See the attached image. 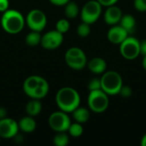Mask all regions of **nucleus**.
<instances>
[{
    "mask_svg": "<svg viewBox=\"0 0 146 146\" xmlns=\"http://www.w3.org/2000/svg\"><path fill=\"white\" fill-rule=\"evenodd\" d=\"M133 5L137 11L139 12L146 11V0H134Z\"/></svg>",
    "mask_w": 146,
    "mask_h": 146,
    "instance_id": "obj_29",
    "label": "nucleus"
},
{
    "mask_svg": "<svg viewBox=\"0 0 146 146\" xmlns=\"http://www.w3.org/2000/svg\"><path fill=\"white\" fill-rule=\"evenodd\" d=\"M39 77L40 76H38V75H31V76L27 77L23 82V86H22L23 92L30 98H33V97L34 95V92H35L38 84Z\"/></svg>",
    "mask_w": 146,
    "mask_h": 146,
    "instance_id": "obj_15",
    "label": "nucleus"
},
{
    "mask_svg": "<svg viewBox=\"0 0 146 146\" xmlns=\"http://www.w3.org/2000/svg\"><path fill=\"white\" fill-rule=\"evenodd\" d=\"M140 144H141V145L142 146H146V134H145V135H144V137L142 138Z\"/></svg>",
    "mask_w": 146,
    "mask_h": 146,
    "instance_id": "obj_35",
    "label": "nucleus"
},
{
    "mask_svg": "<svg viewBox=\"0 0 146 146\" xmlns=\"http://www.w3.org/2000/svg\"><path fill=\"white\" fill-rule=\"evenodd\" d=\"M66 64L74 70H81L87 64V57L83 50L79 47H71L64 56Z\"/></svg>",
    "mask_w": 146,
    "mask_h": 146,
    "instance_id": "obj_5",
    "label": "nucleus"
},
{
    "mask_svg": "<svg viewBox=\"0 0 146 146\" xmlns=\"http://www.w3.org/2000/svg\"><path fill=\"white\" fill-rule=\"evenodd\" d=\"M88 89L89 91H96L102 90L101 89V80L100 78H93L88 82Z\"/></svg>",
    "mask_w": 146,
    "mask_h": 146,
    "instance_id": "obj_27",
    "label": "nucleus"
},
{
    "mask_svg": "<svg viewBox=\"0 0 146 146\" xmlns=\"http://www.w3.org/2000/svg\"><path fill=\"white\" fill-rule=\"evenodd\" d=\"M87 104L90 110L94 113L100 114L104 112L110 104L109 95L106 94L103 90L90 91Z\"/></svg>",
    "mask_w": 146,
    "mask_h": 146,
    "instance_id": "obj_4",
    "label": "nucleus"
},
{
    "mask_svg": "<svg viewBox=\"0 0 146 146\" xmlns=\"http://www.w3.org/2000/svg\"><path fill=\"white\" fill-rule=\"evenodd\" d=\"M142 65H143V68H144V69H145V70L146 71V56H144V57H143Z\"/></svg>",
    "mask_w": 146,
    "mask_h": 146,
    "instance_id": "obj_36",
    "label": "nucleus"
},
{
    "mask_svg": "<svg viewBox=\"0 0 146 146\" xmlns=\"http://www.w3.org/2000/svg\"><path fill=\"white\" fill-rule=\"evenodd\" d=\"M88 69L95 74H103L107 68V62L102 57H94L87 62Z\"/></svg>",
    "mask_w": 146,
    "mask_h": 146,
    "instance_id": "obj_14",
    "label": "nucleus"
},
{
    "mask_svg": "<svg viewBox=\"0 0 146 146\" xmlns=\"http://www.w3.org/2000/svg\"><path fill=\"white\" fill-rule=\"evenodd\" d=\"M69 143V136L66 132H59L53 138V144L56 146H67Z\"/></svg>",
    "mask_w": 146,
    "mask_h": 146,
    "instance_id": "obj_23",
    "label": "nucleus"
},
{
    "mask_svg": "<svg viewBox=\"0 0 146 146\" xmlns=\"http://www.w3.org/2000/svg\"><path fill=\"white\" fill-rule=\"evenodd\" d=\"M18 127H19V130H21V132L26 133H31L35 131L37 123L33 116L27 115L22 117L18 121Z\"/></svg>",
    "mask_w": 146,
    "mask_h": 146,
    "instance_id": "obj_16",
    "label": "nucleus"
},
{
    "mask_svg": "<svg viewBox=\"0 0 146 146\" xmlns=\"http://www.w3.org/2000/svg\"><path fill=\"white\" fill-rule=\"evenodd\" d=\"M26 21L21 12L16 9H7L1 17V26L4 32L9 34H17L22 31Z\"/></svg>",
    "mask_w": 146,
    "mask_h": 146,
    "instance_id": "obj_2",
    "label": "nucleus"
},
{
    "mask_svg": "<svg viewBox=\"0 0 146 146\" xmlns=\"http://www.w3.org/2000/svg\"><path fill=\"white\" fill-rule=\"evenodd\" d=\"M26 113L27 115L30 116H37L41 113L42 110V103L40 99H36V98H31L30 101L27 102L25 107Z\"/></svg>",
    "mask_w": 146,
    "mask_h": 146,
    "instance_id": "obj_17",
    "label": "nucleus"
},
{
    "mask_svg": "<svg viewBox=\"0 0 146 146\" xmlns=\"http://www.w3.org/2000/svg\"><path fill=\"white\" fill-rule=\"evenodd\" d=\"M139 47H140V55L143 56H146V39L142 40L139 43Z\"/></svg>",
    "mask_w": 146,
    "mask_h": 146,
    "instance_id": "obj_33",
    "label": "nucleus"
},
{
    "mask_svg": "<svg viewBox=\"0 0 146 146\" xmlns=\"http://www.w3.org/2000/svg\"><path fill=\"white\" fill-rule=\"evenodd\" d=\"M0 139H1V138H0Z\"/></svg>",
    "mask_w": 146,
    "mask_h": 146,
    "instance_id": "obj_37",
    "label": "nucleus"
},
{
    "mask_svg": "<svg viewBox=\"0 0 146 146\" xmlns=\"http://www.w3.org/2000/svg\"><path fill=\"white\" fill-rule=\"evenodd\" d=\"M73 118L76 122H79L80 124L86 123L90 119V111L86 108L84 107H78L72 112Z\"/></svg>",
    "mask_w": 146,
    "mask_h": 146,
    "instance_id": "obj_19",
    "label": "nucleus"
},
{
    "mask_svg": "<svg viewBox=\"0 0 146 146\" xmlns=\"http://www.w3.org/2000/svg\"><path fill=\"white\" fill-rule=\"evenodd\" d=\"M26 24L31 31L42 32L47 24V17L45 14L38 9H32L28 12L26 18Z\"/></svg>",
    "mask_w": 146,
    "mask_h": 146,
    "instance_id": "obj_7",
    "label": "nucleus"
},
{
    "mask_svg": "<svg viewBox=\"0 0 146 146\" xmlns=\"http://www.w3.org/2000/svg\"><path fill=\"white\" fill-rule=\"evenodd\" d=\"M9 0H0V12L3 13L7 9H9Z\"/></svg>",
    "mask_w": 146,
    "mask_h": 146,
    "instance_id": "obj_31",
    "label": "nucleus"
},
{
    "mask_svg": "<svg viewBox=\"0 0 146 146\" xmlns=\"http://www.w3.org/2000/svg\"><path fill=\"white\" fill-rule=\"evenodd\" d=\"M56 103L60 110L72 113L80 104V96L73 87L65 86L59 89L56 95Z\"/></svg>",
    "mask_w": 146,
    "mask_h": 146,
    "instance_id": "obj_1",
    "label": "nucleus"
},
{
    "mask_svg": "<svg viewBox=\"0 0 146 146\" xmlns=\"http://www.w3.org/2000/svg\"><path fill=\"white\" fill-rule=\"evenodd\" d=\"M68 134L74 138H78L80 137L83 134L84 132V128L82 127V124L79 123V122H74V123H71L69 127H68Z\"/></svg>",
    "mask_w": 146,
    "mask_h": 146,
    "instance_id": "obj_24",
    "label": "nucleus"
},
{
    "mask_svg": "<svg viewBox=\"0 0 146 146\" xmlns=\"http://www.w3.org/2000/svg\"><path fill=\"white\" fill-rule=\"evenodd\" d=\"M7 117V110L3 107H0V120Z\"/></svg>",
    "mask_w": 146,
    "mask_h": 146,
    "instance_id": "obj_34",
    "label": "nucleus"
},
{
    "mask_svg": "<svg viewBox=\"0 0 146 146\" xmlns=\"http://www.w3.org/2000/svg\"><path fill=\"white\" fill-rule=\"evenodd\" d=\"M49 1L53 5H56V6H64L70 0H49Z\"/></svg>",
    "mask_w": 146,
    "mask_h": 146,
    "instance_id": "obj_32",
    "label": "nucleus"
},
{
    "mask_svg": "<svg viewBox=\"0 0 146 146\" xmlns=\"http://www.w3.org/2000/svg\"><path fill=\"white\" fill-rule=\"evenodd\" d=\"M19 132L18 122L14 119L5 117L0 120V138L13 139Z\"/></svg>",
    "mask_w": 146,
    "mask_h": 146,
    "instance_id": "obj_11",
    "label": "nucleus"
},
{
    "mask_svg": "<svg viewBox=\"0 0 146 146\" xmlns=\"http://www.w3.org/2000/svg\"><path fill=\"white\" fill-rule=\"evenodd\" d=\"M119 23L129 34L133 33L136 27V20L130 14L123 15Z\"/></svg>",
    "mask_w": 146,
    "mask_h": 146,
    "instance_id": "obj_20",
    "label": "nucleus"
},
{
    "mask_svg": "<svg viewBox=\"0 0 146 146\" xmlns=\"http://www.w3.org/2000/svg\"><path fill=\"white\" fill-rule=\"evenodd\" d=\"M91 33V25L86 22L80 23L77 27V34L80 38H86Z\"/></svg>",
    "mask_w": 146,
    "mask_h": 146,
    "instance_id": "obj_26",
    "label": "nucleus"
},
{
    "mask_svg": "<svg viewBox=\"0 0 146 146\" xmlns=\"http://www.w3.org/2000/svg\"><path fill=\"white\" fill-rule=\"evenodd\" d=\"M70 28V23L68 19H60L57 21L56 24V30L59 33L64 34L66 33Z\"/></svg>",
    "mask_w": 146,
    "mask_h": 146,
    "instance_id": "obj_25",
    "label": "nucleus"
},
{
    "mask_svg": "<svg viewBox=\"0 0 146 146\" xmlns=\"http://www.w3.org/2000/svg\"><path fill=\"white\" fill-rule=\"evenodd\" d=\"M50 127L56 133L59 132H68L70 126L71 120L68 113L59 110L53 112L48 119Z\"/></svg>",
    "mask_w": 146,
    "mask_h": 146,
    "instance_id": "obj_8",
    "label": "nucleus"
},
{
    "mask_svg": "<svg viewBox=\"0 0 146 146\" xmlns=\"http://www.w3.org/2000/svg\"><path fill=\"white\" fill-rule=\"evenodd\" d=\"M101 80V89L109 96L118 95L123 85V80L121 74L114 70L105 71Z\"/></svg>",
    "mask_w": 146,
    "mask_h": 146,
    "instance_id": "obj_3",
    "label": "nucleus"
},
{
    "mask_svg": "<svg viewBox=\"0 0 146 146\" xmlns=\"http://www.w3.org/2000/svg\"><path fill=\"white\" fill-rule=\"evenodd\" d=\"M64 6H65L64 14L68 19H74L79 15L80 9L79 8V5L75 2L70 0Z\"/></svg>",
    "mask_w": 146,
    "mask_h": 146,
    "instance_id": "obj_21",
    "label": "nucleus"
},
{
    "mask_svg": "<svg viewBox=\"0 0 146 146\" xmlns=\"http://www.w3.org/2000/svg\"><path fill=\"white\" fill-rule=\"evenodd\" d=\"M119 0H98V2L104 7H109L111 5H115Z\"/></svg>",
    "mask_w": 146,
    "mask_h": 146,
    "instance_id": "obj_30",
    "label": "nucleus"
},
{
    "mask_svg": "<svg viewBox=\"0 0 146 146\" xmlns=\"http://www.w3.org/2000/svg\"><path fill=\"white\" fill-rule=\"evenodd\" d=\"M133 94V90L130 86H124L122 85L120 92H119V95H121L122 98H128L129 97H131Z\"/></svg>",
    "mask_w": 146,
    "mask_h": 146,
    "instance_id": "obj_28",
    "label": "nucleus"
},
{
    "mask_svg": "<svg viewBox=\"0 0 146 146\" xmlns=\"http://www.w3.org/2000/svg\"><path fill=\"white\" fill-rule=\"evenodd\" d=\"M41 37H42V35L40 34V32L31 31L30 33H28L26 35V37H25V43L28 46H31V47L37 46V45L40 44Z\"/></svg>",
    "mask_w": 146,
    "mask_h": 146,
    "instance_id": "obj_22",
    "label": "nucleus"
},
{
    "mask_svg": "<svg viewBox=\"0 0 146 146\" xmlns=\"http://www.w3.org/2000/svg\"><path fill=\"white\" fill-rule=\"evenodd\" d=\"M122 15L123 14H122L121 8H119L118 6L115 4V5L107 7V9L105 10L104 15V19L105 23H107L108 25L113 26L120 22Z\"/></svg>",
    "mask_w": 146,
    "mask_h": 146,
    "instance_id": "obj_13",
    "label": "nucleus"
},
{
    "mask_svg": "<svg viewBox=\"0 0 146 146\" xmlns=\"http://www.w3.org/2000/svg\"><path fill=\"white\" fill-rule=\"evenodd\" d=\"M50 90V86L48 81L43 78V77H39V80H38V84L37 86V89L34 92V95L33 97V98H36V99H43L46 97V95L48 94Z\"/></svg>",
    "mask_w": 146,
    "mask_h": 146,
    "instance_id": "obj_18",
    "label": "nucleus"
},
{
    "mask_svg": "<svg viewBox=\"0 0 146 146\" xmlns=\"http://www.w3.org/2000/svg\"><path fill=\"white\" fill-rule=\"evenodd\" d=\"M129 33L121 26V25H113L107 33V38L109 41L114 44H121L127 37Z\"/></svg>",
    "mask_w": 146,
    "mask_h": 146,
    "instance_id": "obj_12",
    "label": "nucleus"
},
{
    "mask_svg": "<svg viewBox=\"0 0 146 146\" xmlns=\"http://www.w3.org/2000/svg\"><path fill=\"white\" fill-rule=\"evenodd\" d=\"M102 7L103 6L98 0H90L86 2L80 12L81 21L90 25L95 23L102 14Z\"/></svg>",
    "mask_w": 146,
    "mask_h": 146,
    "instance_id": "obj_6",
    "label": "nucleus"
},
{
    "mask_svg": "<svg viewBox=\"0 0 146 146\" xmlns=\"http://www.w3.org/2000/svg\"><path fill=\"white\" fill-rule=\"evenodd\" d=\"M139 41L134 38L128 36L121 44H120V52L127 60H134L140 55Z\"/></svg>",
    "mask_w": 146,
    "mask_h": 146,
    "instance_id": "obj_9",
    "label": "nucleus"
},
{
    "mask_svg": "<svg viewBox=\"0 0 146 146\" xmlns=\"http://www.w3.org/2000/svg\"><path fill=\"white\" fill-rule=\"evenodd\" d=\"M63 42V34L56 30H51L45 33L41 37L40 44L48 50L57 49Z\"/></svg>",
    "mask_w": 146,
    "mask_h": 146,
    "instance_id": "obj_10",
    "label": "nucleus"
}]
</instances>
